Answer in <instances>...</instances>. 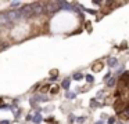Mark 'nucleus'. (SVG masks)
<instances>
[{"label":"nucleus","mask_w":129,"mask_h":124,"mask_svg":"<svg viewBox=\"0 0 129 124\" xmlns=\"http://www.w3.org/2000/svg\"><path fill=\"white\" fill-rule=\"evenodd\" d=\"M114 110L118 113V114L122 113V112H125V110H128V101H126V99H122V98L117 99L115 103H114Z\"/></svg>","instance_id":"nucleus-1"},{"label":"nucleus","mask_w":129,"mask_h":124,"mask_svg":"<svg viewBox=\"0 0 129 124\" xmlns=\"http://www.w3.org/2000/svg\"><path fill=\"white\" fill-rule=\"evenodd\" d=\"M45 10L47 11L49 14H54L60 10V6H58V2H49L45 4Z\"/></svg>","instance_id":"nucleus-2"},{"label":"nucleus","mask_w":129,"mask_h":124,"mask_svg":"<svg viewBox=\"0 0 129 124\" xmlns=\"http://www.w3.org/2000/svg\"><path fill=\"white\" fill-rule=\"evenodd\" d=\"M128 79H129L128 72H123L122 76L118 79V88H119V90H125V88L128 87Z\"/></svg>","instance_id":"nucleus-3"},{"label":"nucleus","mask_w":129,"mask_h":124,"mask_svg":"<svg viewBox=\"0 0 129 124\" xmlns=\"http://www.w3.org/2000/svg\"><path fill=\"white\" fill-rule=\"evenodd\" d=\"M31 7H32V14L34 15H40L45 11V4L43 3H34V4H31Z\"/></svg>","instance_id":"nucleus-4"},{"label":"nucleus","mask_w":129,"mask_h":124,"mask_svg":"<svg viewBox=\"0 0 129 124\" xmlns=\"http://www.w3.org/2000/svg\"><path fill=\"white\" fill-rule=\"evenodd\" d=\"M34 15L32 14V7L31 6H25V7H22L20 10V17L21 18H28V17Z\"/></svg>","instance_id":"nucleus-5"},{"label":"nucleus","mask_w":129,"mask_h":124,"mask_svg":"<svg viewBox=\"0 0 129 124\" xmlns=\"http://www.w3.org/2000/svg\"><path fill=\"white\" fill-rule=\"evenodd\" d=\"M103 63H101V62H96L94 63V65H93L92 66V69H93V70H94V72H100L101 70V69H103Z\"/></svg>","instance_id":"nucleus-6"},{"label":"nucleus","mask_w":129,"mask_h":124,"mask_svg":"<svg viewBox=\"0 0 129 124\" xmlns=\"http://www.w3.org/2000/svg\"><path fill=\"white\" fill-rule=\"evenodd\" d=\"M43 118H42V114H39V113H36V114L35 116H32V121H34V123H39V121H42Z\"/></svg>","instance_id":"nucleus-7"},{"label":"nucleus","mask_w":129,"mask_h":124,"mask_svg":"<svg viewBox=\"0 0 129 124\" xmlns=\"http://www.w3.org/2000/svg\"><path fill=\"white\" fill-rule=\"evenodd\" d=\"M117 63H118V61L115 59V58H110V59H108V65L110 66H115Z\"/></svg>","instance_id":"nucleus-8"},{"label":"nucleus","mask_w":129,"mask_h":124,"mask_svg":"<svg viewBox=\"0 0 129 124\" xmlns=\"http://www.w3.org/2000/svg\"><path fill=\"white\" fill-rule=\"evenodd\" d=\"M68 87H70V79H65L64 81H62V88L68 90Z\"/></svg>","instance_id":"nucleus-9"},{"label":"nucleus","mask_w":129,"mask_h":124,"mask_svg":"<svg viewBox=\"0 0 129 124\" xmlns=\"http://www.w3.org/2000/svg\"><path fill=\"white\" fill-rule=\"evenodd\" d=\"M119 116L123 118V120H128V110H125V112H122V113H119Z\"/></svg>","instance_id":"nucleus-10"},{"label":"nucleus","mask_w":129,"mask_h":124,"mask_svg":"<svg viewBox=\"0 0 129 124\" xmlns=\"http://www.w3.org/2000/svg\"><path fill=\"white\" fill-rule=\"evenodd\" d=\"M82 79H83V74H81V73L74 74V80H82Z\"/></svg>","instance_id":"nucleus-11"},{"label":"nucleus","mask_w":129,"mask_h":124,"mask_svg":"<svg viewBox=\"0 0 129 124\" xmlns=\"http://www.w3.org/2000/svg\"><path fill=\"white\" fill-rule=\"evenodd\" d=\"M114 84H115V80L114 79H108V80H107V85H108V87H112Z\"/></svg>","instance_id":"nucleus-12"},{"label":"nucleus","mask_w":129,"mask_h":124,"mask_svg":"<svg viewBox=\"0 0 129 124\" xmlns=\"http://www.w3.org/2000/svg\"><path fill=\"white\" fill-rule=\"evenodd\" d=\"M75 96H76V94H75V92H67V98L72 99V98H75Z\"/></svg>","instance_id":"nucleus-13"},{"label":"nucleus","mask_w":129,"mask_h":124,"mask_svg":"<svg viewBox=\"0 0 129 124\" xmlns=\"http://www.w3.org/2000/svg\"><path fill=\"white\" fill-rule=\"evenodd\" d=\"M86 80H87L89 83H93V80H94V79H93L92 74H86Z\"/></svg>","instance_id":"nucleus-14"},{"label":"nucleus","mask_w":129,"mask_h":124,"mask_svg":"<svg viewBox=\"0 0 129 124\" xmlns=\"http://www.w3.org/2000/svg\"><path fill=\"white\" fill-rule=\"evenodd\" d=\"M49 87H50V85H49V84H46V85H43V88H42V91H43V92H46V91H47V90H49Z\"/></svg>","instance_id":"nucleus-15"},{"label":"nucleus","mask_w":129,"mask_h":124,"mask_svg":"<svg viewBox=\"0 0 129 124\" xmlns=\"http://www.w3.org/2000/svg\"><path fill=\"white\" fill-rule=\"evenodd\" d=\"M50 91L53 94H57V92H58V87H56V85H54V88H53V90H50Z\"/></svg>","instance_id":"nucleus-16"},{"label":"nucleus","mask_w":129,"mask_h":124,"mask_svg":"<svg viewBox=\"0 0 129 124\" xmlns=\"http://www.w3.org/2000/svg\"><path fill=\"white\" fill-rule=\"evenodd\" d=\"M46 121H47V123H54L56 120H54L53 117H49V118H46Z\"/></svg>","instance_id":"nucleus-17"},{"label":"nucleus","mask_w":129,"mask_h":124,"mask_svg":"<svg viewBox=\"0 0 129 124\" xmlns=\"http://www.w3.org/2000/svg\"><path fill=\"white\" fill-rule=\"evenodd\" d=\"M85 10H86L87 13H90V14H96V11H94V10H90V8H85Z\"/></svg>","instance_id":"nucleus-18"},{"label":"nucleus","mask_w":129,"mask_h":124,"mask_svg":"<svg viewBox=\"0 0 129 124\" xmlns=\"http://www.w3.org/2000/svg\"><path fill=\"white\" fill-rule=\"evenodd\" d=\"M114 123H115V118H114V117H111V118L108 120V124H114Z\"/></svg>","instance_id":"nucleus-19"},{"label":"nucleus","mask_w":129,"mask_h":124,"mask_svg":"<svg viewBox=\"0 0 129 124\" xmlns=\"http://www.w3.org/2000/svg\"><path fill=\"white\" fill-rule=\"evenodd\" d=\"M76 121H78V123H83V121H85V117H79Z\"/></svg>","instance_id":"nucleus-20"},{"label":"nucleus","mask_w":129,"mask_h":124,"mask_svg":"<svg viewBox=\"0 0 129 124\" xmlns=\"http://www.w3.org/2000/svg\"><path fill=\"white\" fill-rule=\"evenodd\" d=\"M11 6H20V2H11Z\"/></svg>","instance_id":"nucleus-21"},{"label":"nucleus","mask_w":129,"mask_h":124,"mask_svg":"<svg viewBox=\"0 0 129 124\" xmlns=\"http://www.w3.org/2000/svg\"><path fill=\"white\" fill-rule=\"evenodd\" d=\"M0 124H9V120L7 121H0Z\"/></svg>","instance_id":"nucleus-22"},{"label":"nucleus","mask_w":129,"mask_h":124,"mask_svg":"<svg viewBox=\"0 0 129 124\" xmlns=\"http://www.w3.org/2000/svg\"><path fill=\"white\" fill-rule=\"evenodd\" d=\"M117 124H122V123H119V121H118V123H117Z\"/></svg>","instance_id":"nucleus-23"}]
</instances>
